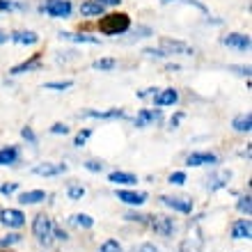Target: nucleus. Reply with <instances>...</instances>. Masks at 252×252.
I'll use <instances>...</instances> for the list:
<instances>
[{
    "mask_svg": "<svg viewBox=\"0 0 252 252\" xmlns=\"http://www.w3.org/2000/svg\"><path fill=\"white\" fill-rule=\"evenodd\" d=\"M39 9H41V14H46L51 19H69L73 12L69 0H44V5Z\"/></svg>",
    "mask_w": 252,
    "mask_h": 252,
    "instance_id": "2",
    "label": "nucleus"
},
{
    "mask_svg": "<svg viewBox=\"0 0 252 252\" xmlns=\"http://www.w3.org/2000/svg\"><path fill=\"white\" fill-rule=\"evenodd\" d=\"M124 218L131 220V222H149V216H142V213H135V211H128Z\"/></svg>",
    "mask_w": 252,
    "mask_h": 252,
    "instance_id": "34",
    "label": "nucleus"
},
{
    "mask_svg": "<svg viewBox=\"0 0 252 252\" xmlns=\"http://www.w3.org/2000/svg\"><path fill=\"white\" fill-rule=\"evenodd\" d=\"M165 2H174V0H165Z\"/></svg>",
    "mask_w": 252,
    "mask_h": 252,
    "instance_id": "48",
    "label": "nucleus"
},
{
    "mask_svg": "<svg viewBox=\"0 0 252 252\" xmlns=\"http://www.w3.org/2000/svg\"><path fill=\"white\" fill-rule=\"evenodd\" d=\"M73 85V80H62V83H46V90H55V92H62V90H69Z\"/></svg>",
    "mask_w": 252,
    "mask_h": 252,
    "instance_id": "31",
    "label": "nucleus"
},
{
    "mask_svg": "<svg viewBox=\"0 0 252 252\" xmlns=\"http://www.w3.org/2000/svg\"><path fill=\"white\" fill-rule=\"evenodd\" d=\"M92 66L96 71H113L115 66H117V60H113V58H101V60H96Z\"/></svg>",
    "mask_w": 252,
    "mask_h": 252,
    "instance_id": "27",
    "label": "nucleus"
},
{
    "mask_svg": "<svg viewBox=\"0 0 252 252\" xmlns=\"http://www.w3.org/2000/svg\"><path fill=\"white\" fill-rule=\"evenodd\" d=\"M90 135H92V131H90V128H83V131H80L78 135H76L73 145H76V147H83V145L87 142V138H90Z\"/></svg>",
    "mask_w": 252,
    "mask_h": 252,
    "instance_id": "33",
    "label": "nucleus"
},
{
    "mask_svg": "<svg viewBox=\"0 0 252 252\" xmlns=\"http://www.w3.org/2000/svg\"><path fill=\"white\" fill-rule=\"evenodd\" d=\"M103 12H106V7L99 5L96 0H87V2L80 5V14L83 16H103Z\"/></svg>",
    "mask_w": 252,
    "mask_h": 252,
    "instance_id": "20",
    "label": "nucleus"
},
{
    "mask_svg": "<svg viewBox=\"0 0 252 252\" xmlns=\"http://www.w3.org/2000/svg\"><path fill=\"white\" fill-rule=\"evenodd\" d=\"M46 199V192L44 190H26L19 195V204H39V202H44Z\"/></svg>",
    "mask_w": 252,
    "mask_h": 252,
    "instance_id": "17",
    "label": "nucleus"
},
{
    "mask_svg": "<svg viewBox=\"0 0 252 252\" xmlns=\"http://www.w3.org/2000/svg\"><path fill=\"white\" fill-rule=\"evenodd\" d=\"M0 222L5 227H12V229H21L26 225V216L19 209H5V211H0Z\"/></svg>",
    "mask_w": 252,
    "mask_h": 252,
    "instance_id": "5",
    "label": "nucleus"
},
{
    "mask_svg": "<svg viewBox=\"0 0 252 252\" xmlns=\"http://www.w3.org/2000/svg\"><path fill=\"white\" fill-rule=\"evenodd\" d=\"M99 252H122V243L120 241H115V239H108L101 243Z\"/></svg>",
    "mask_w": 252,
    "mask_h": 252,
    "instance_id": "29",
    "label": "nucleus"
},
{
    "mask_svg": "<svg viewBox=\"0 0 252 252\" xmlns=\"http://www.w3.org/2000/svg\"><path fill=\"white\" fill-rule=\"evenodd\" d=\"M0 9L2 12H12V9H23V7L16 5V2H9V0H0Z\"/></svg>",
    "mask_w": 252,
    "mask_h": 252,
    "instance_id": "38",
    "label": "nucleus"
},
{
    "mask_svg": "<svg viewBox=\"0 0 252 252\" xmlns=\"http://www.w3.org/2000/svg\"><path fill=\"white\" fill-rule=\"evenodd\" d=\"M69 222L73 227H78V229H90L94 225V218H90L87 213H73L71 218H69Z\"/></svg>",
    "mask_w": 252,
    "mask_h": 252,
    "instance_id": "26",
    "label": "nucleus"
},
{
    "mask_svg": "<svg viewBox=\"0 0 252 252\" xmlns=\"http://www.w3.org/2000/svg\"><path fill=\"white\" fill-rule=\"evenodd\" d=\"M222 44L229 48H236V51H248L250 48V37L241 32H232V34H227V37H222Z\"/></svg>",
    "mask_w": 252,
    "mask_h": 252,
    "instance_id": "10",
    "label": "nucleus"
},
{
    "mask_svg": "<svg viewBox=\"0 0 252 252\" xmlns=\"http://www.w3.org/2000/svg\"><path fill=\"white\" fill-rule=\"evenodd\" d=\"M202 248H204V241H202V236H190V239L181 241L179 252H202Z\"/></svg>",
    "mask_w": 252,
    "mask_h": 252,
    "instance_id": "22",
    "label": "nucleus"
},
{
    "mask_svg": "<svg viewBox=\"0 0 252 252\" xmlns=\"http://www.w3.org/2000/svg\"><path fill=\"white\" fill-rule=\"evenodd\" d=\"M108 181L115 184V186H133V184H138V177L131 172H122V170H115V172L108 174Z\"/></svg>",
    "mask_w": 252,
    "mask_h": 252,
    "instance_id": "15",
    "label": "nucleus"
},
{
    "mask_svg": "<svg viewBox=\"0 0 252 252\" xmlns=\"http://www.w3.org/2000/svg\"><path fill=\"white\" fill-rule=\"evenodd\" d=\"M160 51H165L167 55L174 53V55H195V48L184 44V41H177V39H163L160 41Z\"/></svg>",
    "mask_w": 252,
    "mask_h": 252,
    "instance_id": "8",
    "label": "nucleus"
},
{
    "mask_svg": "<svg viewBox=\"0 0 252 252\" xmlns=\"http://www.w3.org/2000/svg\"><path fill=\"white\" fill-rule=\"evenodd\" d=\"M12 41L30 46V44H37V41H39V34L32 32V30H19V32H14V34H12Z\"/></svg>",
    "mask_w": 252,
    "mask_h": 252,
    "instance_id": "19",
    "label": "nucleus"
},
{
    "mask_svg": "<svg viewBox=\"0 0 252 252\" xmlns=\"http://www.w3.org/2000/svg\"><path fill=\"white\" fill-rule=\"evenodd\" d=\"M51 133H53V135H66V133H69V126L66 124H53L51 126Z\"/></svg>",
    "mask_w": 252,
    "mask_h": 252,
    "instance_id": "37",
    "label": "nucleus"
},
{
    "mask_svg": "<svg viewBox=\"0 0 252 252\" xmlns=\"http://www.w3.org/2000/svg\"><path fill=\"white\" fill-rule=\"evenodd\" d=\"M16 188H19L16 184H2V186H0V192H2V195H12Z\"/></svg>",
    "mask_w": 252,
    "mask_h": 252,
    "instance_id": "42",
    "label": "nucleus"
},
{
    "mask_svg": "<svg viewBox=\"0 0 252 252\" xmlns=\"http://www.w3.org/2000/svg\"><path fill=\"white\" fill-rule=\"evenodd\" d=\"M0 44H7V32H2V30H0Z\"/></svg>",
    "mask_w": 252,
    "mask_h": 252,
    "instance_id": "47",
    "label": "nucleus"
},
{
    "mask_svg": "<svg viewBox=\"0 0 252 252\" xmlns=\"http://www.w3.org/2000/svg\"><path fill=\"white\" fill-rule=\"evenodd\" d=\"M181 117H184V115H174V117H172V120H170V128H177V124H179V122H181Z\"/></svg>",
    "mask_w": 252,
    "mask_h": 252,
    "instance_id": "44",
    "label": "nucleus"
},
{
    "mask_svg": "<svg viewBox=\"0 0 252 252\" xmlns=\"http://www.w3.org/2000/svg\"><path fill=\"white\" fill-rule=\"evenodd\" d=\"M32 234L37 236V241L41 243H51V236H53V222L46 213H39L32 222Z\"/></svg>",
    "mask_w": 252,
    "mask_h": 252,
    "instance_id": "4",
    "label": "nucleus"
},
{
    "mask_svg": "<svg viewBox=\"0 0 252 252\" xmlns=\"http://www.w3.org/2000/svg\"><path fill=\"white\" fill-rule=\"evenodd\" d=\"M85 117H96V120H115V117H124V110H87Z\"/></svg>",
    "mask_w": 252,
    "mask_h": 252,
    "instance_id": "24",
    "label": "nucleus"
},
{
    "mask_svg": "<svg viewBox=\"0 0 252 252\" xmlns=\"http://www.w3.org/2000/svg\"><path fill=\"white\" fill-rule=\"evenodd\" d=\"M234 71L241 73V76H250V66H246V69L243 66H234Z\"/></svg>",
    "mask_w": 252,
    "mask_h": 252,
    "instance_id": "45",
    "label": "nucleus"
},
{
    "mask_svg": "<svg viewBox=\"0 0 252 252\" xmlns=\"http://www.w3.org/2000/svg\"><path fill=\"white\" fill-rule=\"evenodd\" d=\"M133 252H158V248L154 246V243H142V246H138Z\"/></svg>",
    "mask_w": 252,
    "mask_h": 252,
    "instance_id": "41",
    "label": "nucleus"
},
{
    "mask_svg": "<svg viewBox=\"0 0 252 252\" xmlns=\"http://www.w3.org/2000/svg\"><path fill=\"white\" fill-rule=\"evenodd\" d=\"M160 117H163V113H160L158 108H142L138 115H135V128H145V126L154 124V122H160Z\"/></svg>",
    "mask_w": 252,
    "mask_h": 252,
    "instance_id": "6",
    "label": "nucleus"
},
{
    "mask_svg": "<svg viewBox=\"0 0 252 252\" xmlns=\"http://www.w3.org/2000/svg\"><path fill=\"white\" fill-rule=\"evenodd\" d=\"M149 227L154 229V234H158L163 239H170L177 234V220L172 216H149Z\"/></svg>",
    "mask_w": 252,
    "mask_h": 252,
    "instance_id": "3",
    "label": "nucleus"
},
{
    "mask_svg": "<svg viewBox=\"0 0 252 252\" xmlns=\"http://www.w3.org/2000/svg\"><path fill=\"white\" fill-rule=\"evenodd\" d=\"M218 163V156L213 152H195V154H188L186 158V165L188 167H202V165H216Z\"/></svg>",
    "mask_w": 252,
    "mask_h": 252,
    "instance_id": "7",
    "label": "nucleus"
},
{
    "mask_svg": "<svg viewBox=\"0 0 252 252\" xmlns=\"http://www.w3.org/2000/svg\"><path fill=\"white\" fill-rule=\"evenodd\" d=\"M99 5H103V7H113V5H120L122 0H96Z\"/></svg>",
    "mask_w": 252,
    "mask_h": 252,
    "instance_id": "43",
    "label": "nucleus"
},
{
    "mask_svg": "<svg viewBox=\"0 0 252 252\" xmlns=\"http://www.w3.org/2000/svg\"><path fill=\"white\" fill-rule=\"evenodd\" d=\"M252 236V222H250V218H239L236 222H234V227H232V239H250Z\"/></svg>",
    "mask_w": 252,
    "mask_h": 252,
    "instance_id": "11",
    "label": "nucleus"
},
{
    "mask_svg": "<svg viewBox=\"0 0 252 252\" xmlns=\"http://www.w3.org/2000/svg\"><path fill=\"white\" fill-rule=\"evenodd\" d=\"M21 241V234H7L5 239H0V248H9Z\"/></svg>",
    "mask_w": 252,
    "mask_h": 252,
    "instance_id": "32",
    "label": "nucleus"
},
{
    "mask_svg": "<svg viewBox=\"0 0 252 252\" xmlns=\"http://www.w3.org/2000/svg\"><path fill=\"white\" fill-rule=\"evenodd\" d=\"M85 170H90V172H101V170H103V163H99V160H87Z\"/></svg>",
    "mask_w": 252,
    "mask_h": 252,
    "instance_id": "39",
    "label": "nucleus"
},
{
    "mask_svg": "<svg viewBox=\"0 0 252 252\" xmlns=\"http://www.w3.org/2000/svg\"><path fill=\"white\" fill-rule=\"evenodd\" d=\"M66 195H69V199H80V197H85V188L73 184V186L66 188Z\"/></svg>",
    "mask_w": 252,
    "mask_h": 252,
    "instance_id": "30",
    "label": "nucleus"
},
{
    "mask_svg": "<svg viewBox=\"0 0 252 252\" xmlns=\"http://www.w3.org/2000/svg\"><path fill=\"white\" fill-rule=\"evenodd\" d=\"M131 28V19L128 14H108L103 19L99 21V30L108 37H115V34H124L126 30Z\"/></svg>",
    "mask_w": 252,
    "mask_h": 252,
    "instance_id": "1",
    "label": "nucleus"
},
{
    "mask_svg": "<svg viewBox=\"0 0 252 252\" xmlns=\"http://www.w3.org/2000/svg\"><path fill=\"white\" fill-rule=\"evenodd\" d=\"M145 55H147V58H158V60L167 58V53H165V51H160V48H147Z\"/></svg>",
    "mask_w": 252,
    "mask_h": 252,
    "instance_id": "35",
    "label": "nucleus"
},
{
    "mask_svg": "<svg viewBox=\"0 0 252 252\" xmlns=\"http://www.w3.org/2000/svg\"><path fill=\"white\" fill-rule=\"evenodd\" d=\"M236 209H239L241 213H246V218H250V213H252V199H250V195H243V197H239V202H236Z\"/></svg>",
    "mask_w": 252,
    "mask_h": 252,
    "instance_id": "28",
    "label": "nucleus"
},
{
    "mask_svg": "<svg viewBox=\"0 0 252 252\" xmlns=\"http://www.w3.org/2000/svg\"><path fill=\"white\" fill-rule=\"evenodd\" d=\"M60 39L76 41V44H99V37H90V34H73V32H60Z\"/></svg>",
    "mask_w": 252,
    "mask_h": 252,
    "instance_id": "25",
    "label": "nucleus"
},
{
    "mask_svg": "<svg viewBox=\"0 0 252 252\" xmlns=\"http://www.w3.org/2000/svg\"><path fill=\"white\" fill-rule=\"evenodd\" d=\"M232 126H234V131H236V133H250V128H252V115L250 113H243V115H239V117H234Z\"/></svg>",
    "mask_w": 252,
    "mask_h": 252,
    "instance_id": "21",
    "label": "nucleus"
},
{
    "mask_svg": "<svg viewBox=\"0 0 252 252\" xmlns=\"http://www.w3.org/2000/svg\"><path fill=\"white\" fill-rule=\"evenodd\" d=\"M32 172L39 174V177H58V174H64L66 172V165H64V163H44V165L34 167Z\"/></svg>",
    "mask_w": 252,
    "mask_h": 252,
    "instance_id": "12",
    "label": "nucleus"
},
{
    "mask_svg": "<svg viewBox=\"0 0 252 252\" xmlns=\"http://www.w3.org/2000/svg\"><path fill=\"white\" fill-rule=\"evenodd\" d=\"M41 69V58L39 55H34V58H30V60H26V62H21V64H16L12 69V76H19V73H26V71H39Z\"/></svg>",
    "mask_w": 252,
    "mask_h": 252,
    "instance_id": "16",
    "label": "nucleus"
},
{
    "mask_svg": "<svg viewBox=\"0 0 252 252\" xmlns=\"http://www.w3.org/2000/svg\"><path fill=\"white\" fill-rule=\"evenodd\" d=\"M21 135H23V140H28L30 145H34V142H37V138H34V133H32V128H30V126H26V128L21 131Z\"/></svg>",
    "mask_w": 252,
    "mask_h": 252,
    "instance_id": "40",
    "label": "nucleus"
},
{
    "mask_svg": "<svg viewBox=\"0 0 252 252\" xmlns=\"http://www.w3.org/2000/svg\"><path fill=\"white\" fill-rule=\"evenodd\" d=\"M53 234H55V236H58L60 241H66V239H69V236H66V232H62V229H55V227H53Z\"/></svg>",
    "mask_w": 252,
    "mask_h": 252,
    "instance_id": "46",
    "label": "nucleus"
},
{
    "mask_svg": "<svg viewBox=\"0 0 252 252\" xmlns=\"http://www.w3.org/2000/svg\"><path fill=\"white\" fill-rule=\"evenodd\" d=\"M160 202L165 206H170L172 211H179V213H190L192 211V202L188 197H170V195H163Z\"/></svg>",
    "mask_w": 252,
    "mask_h": 252,
    "instance_id": "9",
    "label": "nucleus"
},
{
    "mask_svg": "<svg viewBox=\"0 0 252 252\" xmlns=\"http://www.w3.org/2000/svg\"><path fill=\"white\" fill-rule=\"evenodd\" d=\"M117 199L128 206H140L147 202V192H133V190H117Z\"/></svg>",
    "mask_w": 252,
    "mask_h": 252,
    "instance_id": "13",
    "label": "nucleus"
},
{
    "mask_svg": "<svg viewBox=\"0 0 252 252\" xmlns=\"http://www.w3.org/2000/svg\"><path fill=\"white\" fill-rule=\"evenodd\" d=\"M179 101V92L177 90H163V92H158L156 96H154V106L156 108H163V106H174Z\"/></svg>",
    "mask_w": 252,
    "mask_h": 252,
    "instance_id": "14",
    "label": "nucleus"
},
{
    "mask_svg": "<svg viewBox=\"0 0 252 252\" xmlns=\"http://www.w3.org/2000/svg\"><path fill=\"white\" fill-rule=\"evenodd\" d=\"M19 160V149L16 147H2L0 149V165H14Z\"/></svg>",
    "mask_w": 252,
    "mask_h": 252,
    "instance_id": "23",
    "label": "nucleus"
},
{
    "mask_svg": "<svg viewBox=\"0 0 252 252\" xmlns=\"http://www.w3.org/2000/svg\"><path fill=\"white\" fill-rule=\"evenodd\" d=\"M167 181H170V184H174V186H181V184L186 181V174H184V172H172Z\"/></svg>",
    "mask_w": 252,
    "mask_h": 252,
    "instance_id": "36",
    "label": "nucleus"
},
{
    "mask_svg": "<svg viewBox=\"0 0 252 252\" xmlns=\"http://www.w3.org/2000/svg\"><path fill=\"white\" fill-rule=\"evenodd\" d=\"M232 172H218V174H211L209 179H206V188L209 190H218V188H225L227 181H229Z\"/></svg>",
    "mask_w": 252,
    "mask_h": 252,
    "instance_id": "18",
    "label": "nucleus"
}]
</instances>
